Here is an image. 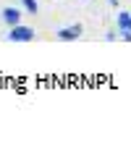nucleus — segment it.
<instances>
[{"label":"nucleus","mask_w":131,"mask_h":147,"mask_svg":"<svg viewBox=\"0 0 131 147\" xmlns=\"http://www.w3.org/2000/svg\"><path fill=\"white\" fill-rule=\"evenodd\" d=\"M79 37H81V24H71V26H63L58 32V40H63V42H73Z\"/></svg>","instance_id":"f03ea898"},{"label":"nucleus","mask_w":131,"mask_h":147,"mask_svg":"<svg viewBox=\"0 0 131 147\" xmlns=\"http://www.w3.org/2000/svg\"><path fill=\"white\" fill-rule=\"evenodd\" d=\"M21 5H24L29 13H37V0H21Z\"/></svg>","instance_id":"39448f33"},{"label":"nucleus","mask_w":131,"mask_h":147,"mask_svg":"<svg viewBox=\"0 0 131 147\" xmlns=\"http://www.w3.org/2000/svg\"><path fill=\"white\" fill-rule=\"evenodd\" d=\"M8 40H13V42H29V40H34V29L16 24V26H11V32H8Z\"/></svg>","instance_id":"f257e3e1"},{"label":"nucleus","mask_w":131,"mask_h":147,"mask_svg":"<svg viewBox=\"0 0 131 147\" xmlns=\"http://www.w3.org/2000/svg\"><path fill=\"white\" fill-rule=\"evenodd\" d=\"M118 24H121L123 32H131V18H128V13H118Z\"/></svg>","instance_id":"20e7f679"},{"label":"nucleus","mask_w":131,"mask_h":147,"mask_svg":"<svg viewBox=\"0 0 131 147\" xmlns=\"http://www.w3.org/2000/svg\"><path fill=\"white\" fill-rule=\"evenodd\" d=\"M3 21H5L8 26H16L18 21H21V11L13 8V5H5V8H3Z\"/></svg>","instance_id":"7ed1b4c3"}]
</instances>
